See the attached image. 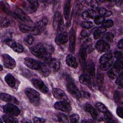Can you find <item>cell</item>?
I'll use <instances>...</instances> for the list:
<instances>
[{"label": "cell", "instance_id": "6da1fadb", "mask_svg": "<svg viewBox=\"0 0 123 123\" xmlns=\"http://www.w3.org/2000/svg\"><path fill=\"white\" fill-rule=\"evenodd\" d=\"M31 52L36 57L42 59L46 63H49L52 60L51 54L48 52L44 45L39 43L30 48Z\"/></svg>", "mask_w": 123, "mask_h": 123}, {"label": "cell", "instance_id": "7a4b0ae2", "mask_svg": "<svg viewBox=\"0 0 123 123\" xmlns=\"http://www.w3.org/2000/svg\"><path fill=\"white\" fill-rule=\"evenodd\" d=\"M25 92L30 102L35 106H37L40 103V96L39 93L32 88H26Z\"/></svg>", "mask_w": 123, "mask_h": 123}, {"label": "cell", "instance_id": "3957f363", "mask_svg": "<svg viewBox=\"0 0 123 123\" xmlns=\"http://www.w3.org/2000/svg\"><path fill=\"white\" fill-rule=\"evenodd\" d=\"M66 88L68 92L75 98L79 99L81 97V92L70 79L67 81Z\"/></svg>", "mask_w": 123, "mask_h": 123}, {"label": "cell", "instance_id": "277c9868", "mask_svg": "<svg viewBox=\"0 0 123 123\" xmlns=\"http://www.w3.org/2000/svg\"><path fill=\"white\" fill-rule=\"evenodd\" d=\"M24 9L27 12L31 13L35 12L38 7V2L37 0H26L23 3Z\"/></svg>", "mask_w": 123, "mask_h": 123}, {"label": "cell", "instance_id": "5b68a950", "mask_svg": "<svg viewBox=\"0 0 123 123\" xmlns=\"http://www.w3.org/2000/svg\"><path fill=\"white\" fill-rule=\"evenodd\" d=\"M3 110L7 114L13 116H18L20 112V109L16 105L12 103L7 104L4 105L3 108Z\"/></svg>", "mask_w": 123, "mask_h": 123}, {"label": "cell", "instance_id": "8992f818", "mask_svg": "<svg viewBox=\"0 0 123 123\" xmlns=\"http://www.w3.org/2000/svg\"><path fill=\"white\" fill-rule=\"evenodd\" d=\"M20 30L25 33H28L33 35H38L40 34V31L36 26H30L25 24H21L19 26Z\"/></svg>", "mask_w": 123, "mask_h": 123}, {"label": "cell", "instance_id": "52a82bcc", "mask_svg": "<svg viewBox=\"0 0 123 123\" xmlns=\"http://www.w3.org/2000/svg\"><path fill=\"white\" fill-rule=\"evenodd\" d=\"M2 61L4 66L8 69H12L16 66L15 61L9 55L7 54H3L2 55Z\"/></svg>", "mask_w": 123, "mask_h": 123}, {"label": "cell", "instance_id": "ba28073f", "mask_svg": "<svg viewBox=\"0 0 123 123\" xmlns=\"http://www.w3.org/2000/svg\"><path fill=\"white\" fill-rule=\"evenodd\" d=\"M54 107L57 110L66 112H70L72 110L70 104L67 101L64 100H61L55 102L54 104Z\"/></svg>", "mask_w": 123, "mask_h": 123}, {"label": "cell", "instance_id": "9c48e42d", "mask_svg": "<svg viewBox=\"0 0 123 123\" xmlns=\"http://www.w3.org/2000/svg\"><path fill=\"white\" fill-rule=\"evenodd\" d=\"M4 42L7 45L12 48V49L16 52L21 53L24 51V48L22 46L13 40L11 39H7L4 40Z\"/></svg>", "mask_w": 123, "mask_h": 123}, {"label": "cell", "instance_id": "30bf717a", "mask_svg": "<svg viewBox=\"0 0 123 123\" xmlns=\"http://www.w3.org/2000/svg\"><path fill=\"white\" fill-rule=\"evenodd\" d=\"M31 82L34 86L43 93H47L49 91L48 87L41 80L34 78L31 80Z\"/></svg>", "mask_w": 123, "mask_h": 123}, {"label": "cell", "instance_id": "8fae6325", "mask_svg": "<svg viewBox=\"0 0 123 123\" xmlns=\"http://www.w3.org/2000/svg\"><path fill=\"white\" fill-rule=\"evenodd\" d=\"M85 69L86 71L87 76L90 79H94L96 75L95 66L94 62L91 60H89L88 62H86Z\"/></svg>", "mask_w": 123, "mask_h": 123}, {"label": "cell", "instance_id": "7c38bea8", "mask_svg": "<svg viewBox=\"0 0 123 123\" xmlns=\"http://www.w3.org/2000/svg\"><path fill=\"white\" fill-rule=\"evenodd\" d=\"M52 93L54 97L58 100H64L66 101H68V98L64 92L60 88H53L52 89Z\"/></svg>", "mask_w": 123, "mask_h": 123}, {"label": "cell", "instance_id": "4fadbf2b", "mask_svg": "<svg viewBox=\"0 0 123 123\" xmlns=\"http://www.w3.org/2000/svg\"><path fill=\"white\" fill-rule=\"evenodd\" d=\"M24 63L27 67L32 70H38L40 66V63L37 61L30 58H25L24 60Z\"/></svg>", "mask_w": 123, "mask_h": 123}, {"label": "cell", "instance_id": "5bb4252c", "mask_svg": "<svg viewBox=\"0 0 123 123\" xmlns=\"http://www.w3.org/2000/svg\"><path fill=\"white\" fill-rule=\"evenodd\" d=\"M69 49L71 52H74L75 49V32L73 28H71L69 33Z\"/></svg>", "mask_w": 123, "mask_h": 123}, {"label": "cell", "instance_id": "9a60e30c", "mask_svg": "<svg viewBox=\"0 0 123 123\" xmlns=\"http://www.w3.org/2000/svg\"><path fill=\"white\" fill-rule=\"evenodd\" d=\"M55 43L59 45H61L65 44L68 41V34L66 31H63L62 33L58 34L55 40Z\"/></svg>", "mask_w": 123, "mask_h": 123}, {"label": "cell", "instance_id": "2e32d148", "mask_svg": "<svg viewBox=\"0 0 123 123\" xmlns=\"http://www.w3.org/2000/svg\"><path fill=\"white\" fill-rule=\"evenodd\" d=\"M16 16L21 19L22 21H24V22L25 23H32V21L31 19L30 18L29 16H28L23 10H22L21 9L19 8H17L14 12Z\"/></svg>", "mask_w": 123, "mask_h": 123}, {"label": "cell", "instance_id": "e0dca14e", "mask_svg": "<svg viewBox=\"0 0 123 123\" xmlns=\"http://www.w3.org/2000/svg\"><path fill=\"white\" fill-rule=\"evenodd\" d=\"M0 97L2 100L10 103H13L15 104H19V101L15 97L8 94L1 93H0Z\"/></svg>", "mask_w": 123, "mask_h": 123}, {"label": "cell", "instance_id": "ac0fdd59", "mask_svg": "<svg viewBox=\"0 0 123 123\" xmlns=\"http://www.w3.org/2000/svg\"><path fill=\"white\" fill-rule=\"evenodd\" d=\"M96 48L99 52H105L110 49V46L109 44L104 40H99L97 42Z\"/></svg>", "mask_w": 123, "mask_h": 123}, {"label": "cell", "instance_id": "d6986e66", "mask_svg": "<svg viewBox=\"0 0 123 123\" xmlns=\"http://www.w3.org/2000/svg\"><path fill=\"white\" fill-rule=\"evenodd\" d=\"M79 61L82 66L85 68L86 65V60L87 57L86 49L82 46L79 51Z\"/></svg>", "mask_w": 123, "mask_h": 123}, {"label": "cell", "instance_id": "ffe728a7", "mask_svg": "<svg viewBox=\"0 0 123 123\" xmlns=\"http://www.w3.org/2000/svg\"><path fill=\"white\" fill-rule=\"evenodd\" d=\"M38 70L39 73L44 77H47L50 73V66L46 63H40V66Z\"/></svg>", "mask_w": 123, "mask_h": 123}, {"label": "cell", "instance_id": "44dd1931", "mask_svg": "<svg viewBox=\"0 0 123 123\" xmlns=\"http://www.w3.org/2000/svg\"><path fill=\"white\" fill-rule=\"evenodd\" d=\"M84 110L86 112H89L92 117L94 120H96L98 118V113L96 111V110L93 108L90 104L86 103L84 106Z\"/></svg>", "mask_w": 123, "mask_h": 123}, {"label": "cell", "instance_id": "7402d4cb", "mask_svg": "<svg viewBox=\"0 0 123 123\" xmlns=\"http://www.w3.org/2000/svg\"><path fill=\"white\" fill-rule=\"evenodd\" d=\"M66 64L70 67L74 68L77 67V62L75 58L71 54H68L66 57Z\"/></svg>", "mask_w": 123, "mask_h": 123}, {"label": "cell", "instance_id": "603a6c76", "mask_svg": "<svg viewBox=\"0 0 123 123\" xmlns=\"http://www.w3.org/2000/svg\"><path fill=\"white\" fill-rule=\"evenodd\" d=\"M82 18L85 20H89L91 19H94L96 17L95 12L91 9L84 12L82 14Z\"/></svg>", "mask_w": 123, "mask_h": 123}, {"label": "cell", "instance_id": "cb8c5ba5", "mask_svg": "<svg viewBox=\"0 0 123 123\" xmlns=\"http://www.w3.org/2000/svg\"><path fill=\"white\" fill-rule=\"evenodd\" d=\"M79 79L80 82L82 84L88 87H89L90 88L91 87L92 83L91 79L89 78L87 75H86L85 74H82L80 76Z\"/></svg>", "mask_w": 123, "mask_h": 123}, {"label": "cell", "instance_id": "d4e9b609", "mask_svg": "<svg viewBox=\"0 0 123 123\" xmlns=\"http://www.w3.org/2000/svg\"><path fill=\"white\" fill-rule=\"evenodd\" d=\"M62 18V17L60 12L59 11L56 12L54 14L53 20V26L55 30H57L58 25Z\"/></svg>", "mask_w": 123, "mask_h": 123}, {"label": "cell", "instance_id": "484cf974", "mask_svg": "<svg viewBox=\"0 0 123 123\" xmlns=\"http://www.w3.org/2000/svg\"><path fill=\"white\" fill-rule=\"evenodd\" d=\"M50 67L54 72L58 71L60 67V62L59 60L56 58L52 59L50 62L49 63Z\"/></svg>", "mask_w": 123, "mask_h": 123}, {"label": "cell", "instance_id": "4316f807", "mask_svg": "<svg viewBox=\"0 0 123 123\" xmlns=\"http://www.w3.org/2000/svg\"><path fill=\"white\" fill-rule=\"evenodd\" d=\"M48 20L47 18H44L42 19L41 20L37 22L35 26L37 27L39 30V31L41 32L45 28V27H46L47 25L48 24Z\"/></svg>", "mask_w": 123, "mask_h": 123}, {"label": "cell", "instance_id": "83f0119b", "mask_svg": "<svg viewBox=\"0 0 123 123\" xmlns=\"http://www.w3.org/2000/svg\"><path fill=\"white\" fill-rule=\"evenodd\" d=\"M5 80L7 84L11 87H13L15 86L16 84L15 79L12 75L10 74L6 75L5 77Z\"/></svg>", "mask_w": 123, "mask_h": 123}, {"label": "cell", "instance_id": "f1b7e54d", "mask_svg": "<svg viewBox=\"0 0 123 123\" xmlns=\"http://www.w3.org/2000/svg\"><path fill=\"white\" fill-rule=\"evenodd\" d=\"M71 10V1L67 0L65 3L64 8V15L66 20H68L69 18Z\"/></svg>", "mask_w": 123, "mask_h": 123}, {"label": "cell", "instance_id": "f546056e", "mask_svg": "<svg viewBox=\"0 0 123 123\" xmlns=\"http://www.w3.org/2000/svg\"><path fill=\"white\" fill-rule=\"evenodd\" d=\"M106 31V28L103 27V26H101L98 27L94 32L93 36L94 38L95 39H97L100 37L101 34L105 33Z\"/></svg>", "mask_w": 123, "mask_h": 123}, {"label": "cell", "instance_id": "4dcf8cb0", "mask_svg": "<svg viewBox=\"0 0 123 123\" xmlns=\"http://www.w3.org/2000/svg\"><path fill=\"white\" fill-rule=\"evenodd\" d=\"M112 54L111 52L106 53L103 54L99 59V63L102 64L105 62H108L112 59Z\"/></svg>", "mask_w": 123, "mask_h": 123}, {"label": "cell", "instance_id": "1f68e13d", "mask_svg": "<svg viewBox=\"0 0 123 123\" xmlns=\"http://www.w3.org/2000/svg\"><path fill=\"white\" fill-rule=\"evenodd\" d=\"M104 76L103 74L102 73L98 71L97 74V83L99 87L103 85L104 83Z\"/></svg>", "mask_w": 123, "mask_h": 123}, {"label": "cell", "instance_id": "d6a6232c", "mask_svg": "<svg viewBox=\"0 0 123 123\" xmlns=\"http://www.w3.org/2000/svg\"><path fill=\"white\" fill-rule=\"evenodd\" d=\"M112 64V61L111 60L108 62H105L100 64L99 68L102 71H106L109 69Z\"/></svg>", "mask_w": 123, "mask_h": 123}, {"label": "cell", "instance_id": "836d02e7", "mask_svg": "<svg viewBox=\"0 0 123 123\" xmlns=\"http://www.w3.org/2000/svg\"><path fill=\"white\" fill-rule=\"evenodd\" d=\"M99 13L101 15V16L104 17H108L110 16L111 15L112 12L110 11H109L104 8H101L98 9Z\"/></svg>", "mask_w": 123, "mask_h": 123}, {"label": "cell", "instance_id": "e575fe53", "mask_svg": "<svg viewBox=\"0 0 123 123\" xmlns=\"http://www.w3.org/2000/svg\"><path fill=\"white\" fill-rule=\"evenodd\" d=\"M123 67V61L122 60H117L113 64V68L117 72H119Z\"/></svg>", "mask_w": 123, "mask_h": 123}, {"label": "cell", "instance_id": "d590c367", "mask_svg": "<svg viewBox=\"0 0 123 123\" xmlns=\"http://www.w3.org/2000/svg\"><path fill=\"white\" fill-rule=\"evenodd\" d=\"M2 118L4 122L5 123H18V121L15 118H13L12 116H7V115H4L2 116Z\"/></svg>", "mask_w": 123, "mask_h": 123}, {"label": "cell", "instance_id": "8d00e7d4", "mask_svg": "<svg viewBox=\"0 0 123 123\" xmlns=\"http://www.w3.org/2000/svg\"><path fill=\"white\" fill-rule=\"evenodd\" d=\"M96 106L97 109L101 112L105 113L108 111L105 106L101 102L97 103L96 104Z\"/></svg>", "mask_w": 123, "mask_h": 123}, {"label": "cell", "instance_id": "74e56055", "mask_svg": "<svg viewBox=\"0 0 123 123\" xmlns=\"http://www.w3.org/2000/svg\"><path fill=\"white\" fill-rule=\"evenodd\" d=\"M113 38H114L113 34L110 32L105 34L103 36V38H104V39H105L107 41H109L110 42H112L113 41Z\"/></svg>", "mask_w": 123, "mask_h": 123}, {"label": "cell", "instance_id": "f35d334b", "mask_svg": "<svg viewBox=\"0 0 123 123\" xmlns=\"http://www.w3.org/2000/svg\"><path fill=\"white\" fill-rule=\"evenodd\" d=\"M57 116H58V118L60 122H62V123H68L69 122L68 117L66 115H65L63 113H59L58 114Z\"/></svg>", "mask_w": 123, "mask_h": 123}, {"label": "cell", "instance_id": "ab89813d", "mask_svg": "<svg viewBox=\"0 0 123 123\" xmlns=\"http://www.w3.org/2000/svg\"><path fill=\"white\" fill-rule=\"evenodd\" d=\"M64 21L63 19L62 18L61 19V20L60 21L58 26L57 27V34H59L60 33H62V32H63V30H64Z\"/></svg>", "mask_w": 123, "mask_h": 123}, {"label": "cell", "instance_id": "60d3db41", "mask_svg": "<svg viewBox=\"0 0 123 123\" xmlns=\"http://www.w3.org/2000/svg\"><path fill=\"white\" fill-rule=\"evenodd\" d=\"M0 6L4 12H10V7L7 2L4 1H0Z\"/></svg>", "mask_w": 123, "mask_h": 123}, {"label": "cell", "instance_id": "b9f144b4", "mask_svg": "<svg viewBox=\"0 0 123 123\" xmlns=\"http://www.w3.org/2000/svg\"><path fill=\"white\" fill-rule=\"evenodd\" d=\"M70 122L72 123H78L79 121V116L77 114H72L70 116Z\"/></svg>", "mask_w": 123, "mask_h": 123}, {"label": "cell", "instance_id": "7bdbcfd3", "mask_svg": "<svg viewBox=\"0 0 123 123\" xmlns=\"http://www.w3.org/2000/svg\"><path fill=\"white\" fill-rule=\"evenodd\" d=\"M105 20V17L102 16H98L94 18V22L97 25H100Z\"/></svg>", "mask_w": 123, "mask_h": 123}, {"label": "cell", "instance_id": "ee69618b", "mask_svg": "<svg viewBox=\"0 0 123 123\" xmlns=\"http://www.w3.org/2000/svg\"><path fill=\"white\" fill-rule=\"evenodd\" d=\"M102 26L105 28H109L111 27L113 25V22L111 20L104 21L102 23Z\"/></svg>", "mask_w": 123, "mask_h": 123}, {"label": "cell", "instance_id": "f6af8a7d", "mask_svg": "<svg viewBox=\"0 0 123 123\" xmlns=\"http://www.w3.org/2000/svg\"><path fill=\"white\" fill-rule=\"evenodd\" d=\"M34 40V37L31 35H27L25 38V42L28 45H31L33 43Z\"/></svg>", "mask_w": 123, "mask_h": 123}, {"label": "cell", "instance_id": "bcb514c9", "mask_svg": "<svg viewBox=\"0 0 123 123\" xmlns=\"http://www.w3.org/2000/svg\"><path fill=\"white\" fill-rule=\"evenodd\" d=\"M81 25L83 27L86 29H89L93 26V23L90 21H86L83 22L81 24Z\"/></svg>", "mask_w": 123, "mask_h": 123}, {"label": "cell", "instance_id": "7dc6e473", "mask_svg": "<svg viewBox=\"0 0 123 123\" xmlns=\"http://www.w3.org/2000/svg\"><path fill=\"white\" fill-rule=\"evenodd\" d=\"M107 75L110 78L112 79H114L117 77V74L113 69L109 70L107 72Z\"/></svg>", "mask_w": 123, "mask_h": 123}, {"label": "cell", "instance_id": "c3c4849f", "mask_svg": "<svg viewBox=\"0 0 123 123\" xmlns=\"http://www.w3.org/2000/svg\"><path fill=\"white\" fill-rule=\"evenodd\" d=\"M105 113L104 119L107 122H112V116L111 114L107 111Z\"/></svg>", "mask_w": 123, "mask_h": 123}, {"label": "cell", "instance_id": "681fc988", "mask_svg": "<svg viewBox=\"0 0 123 123\" xmlns=\"http://www.w3.org/2000/svg\"><path fill=\"white\" fill-rule=\"evenodd\" d=\"M115 83L117 85L122 87V86H123V74H122V73H121L119 75V76L117 78V79L115 81Z\"/></svg>", "mask_w": 123, "mask_h": 123}, {"label": "cell", "instance_id": "f907efd6", "mask_svg": "<svg viewBox=\"0 0 123 123\" xmlns=\"http://www.w3.org/2000/svg\"><path fill=\"white\" fill-rule=\"evenodd\" d=\"M113 98L116 102H119V101L121 99V94L119 91H115L114 92L113 94Z\"/></svg>", "mask_w": 123, "mask_h": 123}, {"label": "cell", "instance_id": "816d5d0a", "mask_svg": "<svg viewBox=\"0 0 123 123\" xmlns=\"http://www.w3.org/2000/svg\"><path fill=\"white\" fill-rule=\"evenodd\" d=\"M91 34V31L87 29L83 30L81 33V35L83 37H87L90 36Z\"/></svg>", "mask_w": 123, "mask_h": 123}, {"label": "cell", "instance_id": "f5cc1de1", "mask_svg": "<svg viewBox=\"0 0 123 123\" xmlns=\"http://www.w3.org/2000/svg\"><path fill=\"white\" fill-rule=\"evenodd\" d=\"M90 5L93 8H97V7H98L100 3L99 2V1L98 0H91L90 1Z\"/></svg>", "mask_w": 123, "mask_h": 123}, {"label": "cell", "instance_id": "db71d44e", "mask_svg": "<svg viewBox=\"0 0 123 123\" xmlns=\"http://www.w3.org/2000/svg\"><path fill=\"white\" fill-rule=\"evenodd\" d=\"M45 46V49H46V50L50 53H52L53 51H54V48H53L52 46H50V45H44Z\"/></svg>", "mask_w": 123, "mask_h": 123}, {"label": "cell", "instance_id": "11a10c76", "mask_svg": "<svg viewBox=\"0 0 123 123\" xmlns=\"http://www.w3.org/2000/svg\"><path fill=\"white\" fill-rule=\"evenodd\" d=\"M33 122L34 123H44L46 122V120L44 118H39V117H35L33 118Z\"/></svg>", "mask_w": 123, "mask_h": 123}, {"label": "cell", "instance_id": "9f6ffc18", "mask_svg": "<svg viewBox=\"0 0 123 123\" xmlns=\"http://www.w3.org/2000/svg\"><path fill=\"white\" fill-rule=\"evenodd\" d=\"M123 109L122 107H118L116 110V113L118 116L121 117V118H123Z\"/></svg>", "mask_w": 123, "mask_h": 123}, {"label": "cell", "instance_id": "6f0895ef", "mask_svg": "<svg viewBox=\"0 0 123 123\" xmlns=\"http://www.w3.org/2000/svg\"><path fill=\"white\" fill-rule=\"evenodd\" d=\"M114 56L118 60H121L122 59L123 54L120 51H116L114 52Z\"/></svg>", "mask_w": 123, "mask_h": 123}, {"label": "cell", "instance_id": "680465c9", "mask_svg": "<svg viewBox=\"0 0 123 123\" xmlns=\"http://www.w3.org/2000/svg\"><path fill=\"white\" fill-rule=\"evenodd\" d=\"M10 22L9 20H7V19H5L3 21H1V25H3V26L4 27H7L8 26H9L10 24Z\"/></svg>", "mask_w": 123, "mask_h": 123}, {"label": "cell", "instance_id": "91938a15", "mask_svg": "<svg viewBox=\"0 0 123 123\" xmlns=\"http://www.w3.org/2000/svg\"><path fill=\"white\" fill-rule=\"evenodd\" d=\"M81 96L83 97L84 98H89L90 97V95L89 93H88L87 92H84V91H82L81 92Z\"/></svg>", "mask_w": 123, "mask_h": 123}, {"label": "cell", "instance_id": "94428289", "mask_svg": "<svg viewBox=\"0 0 123 123\" xmlns=\"http://www.w3.org/2000/svg\"><path fill=\"white\" fill-rule=\"evenodd\" d=\"M117 46H118V48L119 49H123V39L122 38H121L119 40V41L118 42Z\"/></svg>", "mask_w": 123, "mask_h": 123}, {"label": "cell", "instance_id": "6125c7cd", "mask_svg": "<svg viewBox=\"0 0 123 123\" xmlns=\"http://www.w3.org/2000/svg\"><path fill=\"white\" fill-rule=\"evenodd\" d=\"M0 71H2V69H3L2 66V65H0Z\"/></svg>", "mask_w": 123, "mask_h": 123}]
</instances>
